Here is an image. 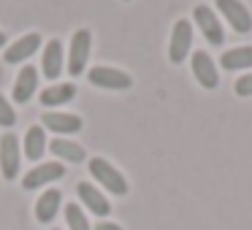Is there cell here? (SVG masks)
Returning a JSON list of instances; mask_svg holds the SVG:
<instances>
[{"label": "cell", "mask_w": 252, "mask_h": 230, "mask_svg": "<svg viewBox=\"0 0 252 230\" xmlns=\"http://www.w3.org/2000/svg\"><path fill=\"white\" fill-rule=\"evenodd\" d=\"M90 82L100 89H127V87H133L130 73L120 71V68H111V65L90 68Z\"/></svg>", "instance_id": "52a82bcc"}, {"label": "cell", "mask_w": 252, "mask_h": 230, "mask_svg": "<svg viewBox=\"0 0 252 230\" xmlns=\"http://www.w3.org/2000/svg\"><path fill=\"white\" fill-rule=\"evenodd\" d=\"M63 206V192L60 190H46L44 195L35 201V219H38L41 225L52 222V219L57 217V208Z\"/></svg>", "instance_id": "9a60e30c"}, {"label": "cell", "mask_w": 252, "mask_h": 230, "mask_svg": "<svg viewBox=\"0 0 252 230\" xmlns=\"http://www.w3.org/2000/svg\"><path fill=\"white\" fill-rule=\"evenodd\" d=\"M19 165H22V152H19V138L14 133H6L0 138V173L3 179L14 181L19 176Z\"/></svg>", "instance_id": "3957f363"}, {"label": "cell", "mask_w": 252, "mask_h": 230, "mask_svg": "<svg viewBox=\"0 0 252 230\" xmlns=\"http://www.w3.org/2000/svg\"><path fill=\"white\" fill-rule=\"evenodd\" d=\"M217 11L225 17V22H230V28L239 35L252 30V14L241 0H217Z\"/></svg>", "instance_id": "8992f818"}, {"label": "cell", "mask_w": 252, "mask_h": 230, "mask_svg": "<svg viewBox=\"0 0 252 230\" xmlns=\"http://www.w3.org/2000/svg\"><path fill=\"white\" fill-rule=\"evenodd\" d=\"M49 149H52V154H55V157L68 160V163H82V160L87 157V154H84V149L79 146V144L65 141V138H55V141L49 144Z\"/></svg>", "instance_id": "d6986e66"}, {"label": "cell", "mask_w": 252, "mask_h": 230, "mask_svg": "<svg viewBox=\"0 0 252 230\" xmlns=\"http://www.w3.org/2000/svg\"><path fill=\"white\" fill-rule=\"evenodd\" d=\"M192 76L198 79V84H201L203 89H214L220 84L217 65H214V60L209 57V52H203V49L192 52Z\"/></svg>", "instance_id": "ba28073f"}, {"label": "cell", "mask_w": 252, "mask_h": 230, "mask_svg": "<svg viewBox=\"0 0 252 230\" xmlns=\"http://www.w3.org/2000/svg\"><path fill=\"white\" fill-rule=\"evenodd\" d=\"M125 3H130V0H125Z\"/></svg>", "instance_id": "d4e9b609"}, {"label": "cell", "mask_w": 252, "mask_h": 230, "mask_svg": "<svg viewBox=\"0 0 252 230\" xmlns=\"http://www.w3.org/2000/svg\"><path fill=\"white\" fill-rule=\"evenodd\" d=\"M14 125H17V111L11 109V103L0 92V127H14Z\"/></svg>", "instance_id": "44dd1931"}, {"label": "cell", "mask_w": 252, "mask_h": 230, "mask_svg": "<svg viewBox=\"0 0 252 230\" xmlns=\"http://www.w3.org/2000/svg\"><path fill=\"white\" fill-rule=\"evenodd\" d=\"M38 46H41V35L38 33H28V35H22V38H17L14 44H8V49H6V62H25L28 57H33L35 52H38Z\"/></svg>", "instance_id": "8fae6325"}, {"label": "cell", "mask_w": 252, "mask_h": 230, "mask_svg": "<svg viewBox=\"0 0 252 230\" xmlns=\"http://www.w3.org/2000/svg\"><path fill=\"white\" fill-rule=\"evenodd\" d=\"M65 222H68V230H90V219L84 217L82 206H76V203L65 206Z\"/></svg>", "instance_id": "ffe728a7"}, {"label": "cell", "mask_w": 252, "mask_h": 230, "mask_svg": "<svg viewBox=\"0 0 252 230\" xmlns=\"http://www.w3.org/2000/svg\"><path fill=\"white\" fill-rule=\"evenodd\" d=\"M41 71L49 82H55L63 73V44L57 38H52L49 44L44 46V55H41Z\"/></svg>", "instance_id": "5bb4252c"}, {"label": "cell", "mask_w": 252, "mask_h": 230, "mask_svg": "<svg viewBox=\"0 0 252 230\" xmlns=\"http://www.w3.org/2000/svg\"><path fill=\"white\" fill-rule=\"evenodd\" d=\"M65 176V168L63 163H44V165H35L33 171H28L22 179L25 190H38V187H46L49 181H57Z\"/></svg>", "instance_id": "9c48e42d"}, {"label": "cell", "mask_w": 252, "mask_h": 230, "mask_svg": "<svg viewBox=\"0 0 252 230\" xmlns=\"http://www.w3.org/2000/svg\"><path fill=\"white\" fill-rule=\"evenodd\" d=\"M6 44V33H3V30H0V46Z\"/></svg>", "instance_id": "cb8c5ba5"}, {"label": "cell", "mask_w": 252, "mask_h": 230, "mask_svg": "<svg viewBox=\"0 0 252 230\" xmlns=\"http://www.w3.org/2000/svg\"><path fill=\"white\" fill-rule=\"evenodd\" d=\"M192 46V22L187 19H176L174 30H171V44H168V60L171 62H185L187 60V52Z\"/></svg>", "instance_id": "5b68a950"}, {"label": "cell", "mask_w": 252, "mask_h": 230, "mask_svg": "<svg viewBox=\"0 0 252 230\" xmlns=\"http://www.w3.org/2000/svg\"><path fill=\"white\" fill-rule=\"evenodd\" d=\"M41 125L44 127H49V130H55V133H60V136H71V133H79L82 130V116H76V114H60V111H49V114H44L41 116Z\"/></svg>", "instance_id": "4fadbf2b"}, {"label": "cell", "mask_w": 252, "mask_h": 230, "mask_svg": "<svg viewBox=\"0 0 252 230\" xmlns=\"http://www.w3.org/2000/svg\"><path fill=\"white\" fill-rule=\"evenodd\" d=\"M192 22L201 28V33H203V38L209 41L212 46H220L225 41V28H222V22H220V17L212 11L209 6H195V11H192Z\"/></svg>", "instance_id": "277c9868"}, {"label": "cell", "mask_w": 252, "mask_h": 230, "mask_svg": "<svg viewBox=\"0 0 252 230\" xmlns=\"http://www.w3.org/2000/svg\"><path fill=\"white\" fill-rule=\"evenodd\" d=\"M46 152V133L41 125H33L25 133V157L28 160H41V154Z\"/></svg>", "instance_id": "ac0fdd59"}, {"label": "cell", "mask_w": 252, "mask_h": 230, "mask_svg": "<svg viewBox=\"0 0 252 230\" xmlns=\"http://www.w3.org/2000/svg\"><path fill=\"white\" fill-rule=\"evenodd\" d=\"M76 192H79V201H82L84 206H87L90 211L95 214V217H109V214H111L109 198H106L103 192L98 190V187L90 184V181H79V184H76Z\"/></svg>", "instance_id": "30bf717a"}, {"label": "cell", "mask_w": 252, "mask_h": 230, "mask_svg": "<svg viewBox=\"0 0 252 230\" xmlns=\"http://www.w3.org/2000/svg\"><path fill=\"white\" fill-rule=\"evenodd\" d=\"M35 87H38V73H35L33 65H25L17 73V82H14V103H19V106L30 103Z\"/></svg>", "instance_id": "7c38bea8"}, {"label": "cell", "mask_w": 252, "mask_h": 230, "mask_svg": "<svg viewBox=\"0 0 252 230\" xmlns=\"http://www.w3.org/2000/svg\"><path fill=\"white\" fill-rule=\"evenodd\" d=\"M93 230H122V228H120V225H114V222H106V219H103V222H98Z\"/></svg>", "instance_id": "603a6c76"}, {"label": "cell", "mask_w": 252, "mask_h": 230, "mask_svg": "<svg viewBox=\"0 0 252 230\" xmlns=\"http://www.w3.org/2000/svg\"><path fill=\"white\" fill-rule=\"evenodd\" d=\"M90 173H93V179L98 181L100 187H106L111 195H127V179L109 163V160L93 157L90 160Z\"/></svg>", "instance_id": "6da1fadb"}, {"label": "cell", "mask_w": 252, "mask_h": 230, "mask_svg": "<svg viewBox=\"0 0 252 230\" xmlns=\"http://www.w3.org/2000/svg\"><path fill=\"white\" fill-rule=\"evenodd\" d=\"M220 65L225 71H241V68H252V46H236V49L222 52Z\"/></svg>", "instance_id": "e0dca14e"}, {"label": "cell", "mask_w": 252, "mask_h": 230, "mask_svg": "<svg viewBox=\"0 0 252 230\" xmlns=\"http://www.w3.org/2000/svg\"><path fill=\"white\" fill-rule=\"evenodd\" d=\"M73 95H76V87H73V84H52V87L41 89V106L55 109V106H63V103H68V100H73Z\"/></svg>", "instance_id": "2e32d148"}, {"label": "cell", "mask_w": 252, "mask_h": 230, "mask_svg": "<svg viewBox=\"0 0 252 230\" xmlns=\"http://www.w3.org/2000/svg\"><path fill=\"white\" fill-rule=\"evenodd\" d=\"M90 49H93V33L87 28L76 30L71 38V46H68V73L71 76H82L84 65L90 60Z\"/></svg>", "instance_id": "7a4b0ae2"}, {"label": "cell", "mask_w": 252, "mask_h": 230, "mask_svg": "<svg viewBox=\"0 0 252 230\" xmlns=\"http://www.w3.org/2000/svg\"><path fill=\"white\" fill-rule=\"evenodd\" d=\"M233 89H236L239 98H250V95H252V73H244V76L233 84Z\"/></svg>", "instance_id": "7402d4cb"}]
</instances>
